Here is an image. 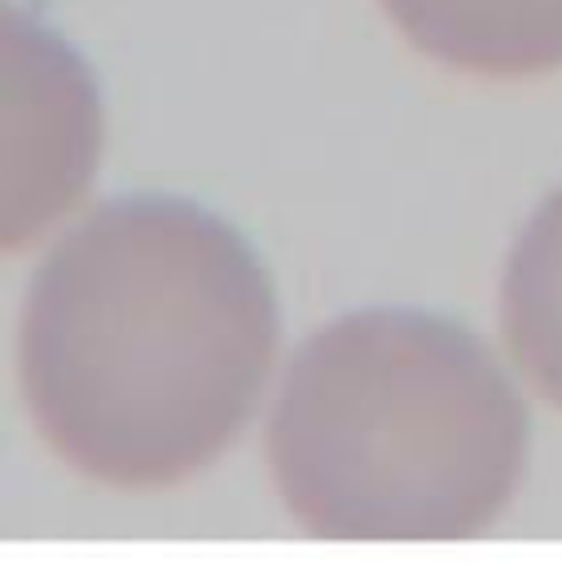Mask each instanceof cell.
<instances>
[{"label":"cell","instance_id":"obj_3","mask_svg":"<svg viewBox=\"0 0 562 566\" xmlns=\"http://www.w3.org/2000/svg\"><path fill=\"white\" fill-rule=\"evenodd\" d=\"M396 27L444 66L528 80L562 66V0H383Z\"/></svg>","mask_w":562,"mask_h":566},{"label":"cell","instance_id":"obj_1","mask_svg":"<svg viewBox=\"0 0 562 566\" xmlns=\"http://www.w3.org/2000/svg\"><path fill=\"white\" fill-rule=\"evenodd\" d=\"M273 352V285L242 238L189 202L124 198L31 285L22 391L80 474L167 488L233 443Z\"/></svg>","mask_w":562,"mask_h":566},{"label":"cell","instance_id":"obj_2","mask_svg":"<svg viewBox=\"0 0 562 566\" xmlns=\"http://www.w3.org/2000/svg\"><path fill=\"white\" fill-rule=\"evenodd\" d=\"M528 461V413L492 352L422 312H361L290 365L269 465L334 541H457L492 523Z\"/></svg>","mask_w":562,"mask_h":566},{"label":"cell","instance_id":"obj_4","mask_svg":"<svg viewBox=\"0 0 562 566\" xmlns=\"http://www.w3.org/2000/svg\"><path fill=\"white\" fill-rule=\"evenodd\" d=\"M501 325L519 369L562 405V189L532 216L510 255Z\"/></svg>","mask_w":562,"mask_h":566}]
</instances>
